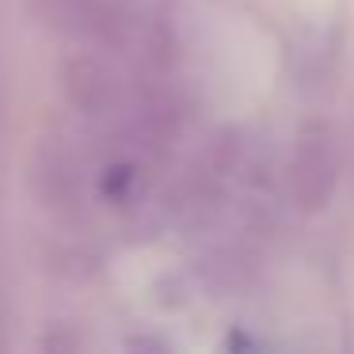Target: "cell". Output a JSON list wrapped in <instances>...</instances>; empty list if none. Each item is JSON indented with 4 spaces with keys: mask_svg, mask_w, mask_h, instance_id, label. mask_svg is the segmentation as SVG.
I'll return each instance as SVG.
<instances>
[{
    "mask_svg": "<svg viewBox=\"0 0 354 354\" xmlns=\"http://www.w3.org/2000/svg\"><path fill=\"white\" fill-rule=\"evenodd\" d=\"M331 191H335V164H331V153L320 145V141H305L301 153L293 156L290 168V194L305 214H316L331 202Z\"/></svg>",
    "mask_w": 354,
    "mask_h": 354,
    "instance_id": "6da1fadb",
    "label": "cell"
},
{
    "mask_svg": "<svg viewBox=\"0 0 354 354\" xmlns=\"http://www.w3.org/2000/svg\"><path fill=\"white\" fill-rule=\"evenodd\" d=\"M39 198H42V206L57 209V214L77 206V187H73V179H69V168H65L62 160H54V156H50L39 171Z\"/></svg>",
    "mask_w": 354,
    "mask_h": 354,
    "instance_id": "7a4b0ae2",
    "label": "cell"
},
{
    "mask_svg": "<svg viewBox=\"0 0 354 354\" xmlns=\"http://www.w3.org/2000/svg\"><path fill=\"white\" fill-rule=\"evenodd\" d=\"M42 354H80V339L69 324H54L42 335Z\"/></svg>",
    "mask_w": 354,
    "mask_h": 354,
    "instance_id": "3957f363",
    "label": "cell"
},
{
    "mask_svg": "<svg viewBox=\"0 0 354 354\" xmlns=\"http://www.w3.org/2000/svg\"><path fill=\"white\" fill-rule=\"evenodd\" d=\"M122 354H176V346L156 331H138L122 343Z\"/></svg>",
    "mask_w": 354,
    "mask_h": 354,
    "instance_id": "277c9868",
    "label": "cell"
}]
</instances>
